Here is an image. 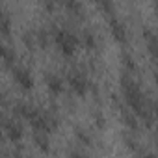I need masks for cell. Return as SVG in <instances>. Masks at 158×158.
<instances>
[{"instance_id":"6da1fadb","label":"cell","mask_w":158,"mask_h":158,"mask_svg":"<svg viewBox=\"0 0 158 158\" xmlns=\"http://www.w3.org/2000/svg\"><path fill=\"white\" fill-rule=\"evenodd\" d=\"M17 78H19V82H21L23 86H26V88L32 86V78H30V74H28L26 71H19V73H17Z\"/></svg>"}]
</instances>
